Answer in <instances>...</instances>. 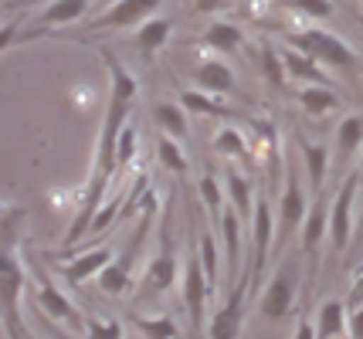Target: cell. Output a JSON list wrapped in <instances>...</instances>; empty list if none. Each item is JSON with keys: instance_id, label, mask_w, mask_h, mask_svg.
<instances>
[{"instance_id": "11", "label": "cell", "mask_w": 363, "mask_h": 339, "mask_svg": "<svg viewBox=\"0 0 363 339\" xmlns=\"http://www.w3.org/2000/svg\"><path fill=\"white\" fill-rule=\"evenodd\" d=\"M28 265H31L34 285H38V306L45 309L51 319H58V323H65V326H75V329H82V316L75 312V306L65 299L62 292L55 289V282H51V275L45 272V265L34 258V255H28Z\"/></svg>"}, {"instance_id": "14", "label": "cell", "mask_w": 363, "mask_h": 339, "mask_svg": "<svg viewBox=\"0 0 363 339\" xmlns=\"http://www.w3.org/2000/svg\"><path fill=\"white\" fill-rule=\"evenodd\" d=\"M207 292H211V285H207V278H204L201 258H197V255H190L187 268H184V306H187V312H190V326H194V329H201V326H204Z\"/></svg>"}, {"instance_id": "1", "label": "cell", "mask_w": 363, "mask_h": 339, "mask_svg": "<svg viewBox=\"0 0 363 339\" xmlns=\"http://www.w3.org/2000/svg\"><path fill=\"white\" fill-rule=\"evenodd\" d=\"M106 65H109V109H106V119H102V130H99V143H95V163H92V173H89V187L82 194V204L72 217V224L65 231L62 244L72 248L79 244L89 231H92V221L99 207L106 204V194H109V180L119 173V160H116V146H119V132L129 122L133 115V105H136V96H140V81L129 75L126 68L119 65V58L102 51Z\"/></svg>"}, {"instance_id": "7", "label": "cell", "mask_w": 363, "mask_h": 339, "mask_svg": "<svg viewBox=\"0 0 363 339\" xmlns=\"http://www.w3.org/2000/svg\"><path fill=\"white\" fill-rule=\"evenodd\" d=\"M360 190V180H357V170L343 177L340 190L333 197L330 204V248H333V258H340L353 244V197Z\"/></svg>"}, {"instance_id": "35", "label": "cell", "mask_w": 363, "mask_h": 339, "mask_svg": "<svg viewBox=\"0 0 363 339\" xmlns=\"http://www.w3.org/2000/svg\"><path fill=\"white\" fill-rule=\"evenodd\" d=\"M282 7L285 11H299V14H306V17H316V21L333 14L330 0H282Z\"/></svg>"}, {"instance_id": "5", "label": "cell", "mask_w": 363, "mask_h": 339, "mask_svg": "<svg viewBox=\"0 0 363 339\" xmlns=\"http://www.w3.org/2000/svg\"><path fill=\"white\" fill-rule=\"evenodd\" d=\"M289 41H292L296 51L309 54L316 65L340 68V71H353V68L360 65L357 54L347 48V41L336 38V34H330V31H299V34H292Z\"/></svg>"}, {"instance_id": "34", "label": "cell", "mask_w": 363, "mask_h": 339, "mask_svg": "<svg viewBox=\"0 0 363 339\" xmlns=\"http://www.w3.org/2000/svg\"><path fill=\"white\" fill-rule=\"evenodd\" d=\"M85 339H123V326L119 323H106L99 316H85Z\"/></svg>"}, {"instance_id": "3", "label": "cell", "mask_w": 363, "mask_h": 339, "mask_svg": "<svg viewBox=\"0 0 363 339\" xmlns=\"http://www.w3.org/2000/svg\"><path fill=\"white\" fill-rule=\"evenodd\" d=\"M309 197L306 187L299 183L296 173V163L292 156L285 160V187H282V200H279V214H275V241H272V258H282V251L289 248V241L296 238V231H302L306 217H309Z\"/></svg>"}, {"instance_id": "6", "label": "cell", "mask_w": 363, "mask_h": 339, "mask_svg": "<svg viewBox=\"0 0 363 339\" xmlns=\"http://www.w3.org/2000/svg\"><path fill=\"white\" fill-rule=\"evenodd\" d=\"M299 268L302 261L285 258L279 265V272L265 282V292H262V316L265 319H285L292 312V302H296V285H299Z\"/></svg>"}, {"instance_id": "26", "label": "cell", "mask_w": 363, "mask_h": 339, "mask_svg": "<svg viewBox=\"0 0 363 339\" xmlns=\"http://www.w3.org/2000/svg\"><path fill=\"white\" fill-rule=\"evenodd\" d=\"M153 119H157V126L163 136H170V139H184L190 132L187 126V113L180 109V105H174V102H163V105H157L153 109Z\"/></svg>"}, {"instance_id": "8", "label": "cell", "mask_w": 363, "mask_h": 339, "mask_svg": "<svg viewBox=\"0 0 363 339\" xmlns=\"http://www.w3.org/2000/svg\"><path fill=\"white\" fill-rule=\"evenodd\" d=\"M330 234V214H326V194L313 197V207H309V217L302 224V261H306V292L313 289L319 272V248H323V238Z\"/></svg>"}, {"instance_id": "16", "label": "cell", "mask_w": 363, "mask_h": 339, "mask_svg": "<svg viewBox=\"0 0 363 339\" xmlns=\"http://www.w3.org/2000/svg\"><path fill=\"white\" fill-rule=\"evenodd\" d=\"M112 258H116V251L102 244V248H92V251H85V255H79V258L65 261L58 272L65 275V282H68V285H82L85 278H92V275L102 272V268H106Z\"/></svg>"}, {"instance_id": "24", "label": "cell", "mask_w": 363, "mask_h": 339, "mask_svg": "<svg viewBox=\"0 0 363 339\" xmlns=\"http://www.w3.org/2000/svg\"><path fill=\"white\" fill-rule=\"evenodd\" d=\"M228 197H231V207L241 221H252L255 217V194H252V183L245 173L238 170H228Z\"/></svg>"}, {"instance_id": "9", "label": "cell", "mask_w": 363, "mask_h": 339, "mask_svg": "<svg viewBox=\"0 0 363 339\" xmlns=\"http://www.w3.org/2000/svg\"><path fill=\"white\" fill-rule=\"evenodd\" d=\"M272 231H275V217H272V204L265 197L255 200V217H252V261L245 265L248 268V278H252V289L262 285L265 278V265H269L272 255Z\"/></svg>"}, {"instance_id": "38", "label": "cell", "mask_w": 363, "mask_h": 339, "mask_svg": "<svg viewBox=\"0 0 363 339\" xmlns=\"http://www.w3.org/2000/svg\"><path fill=\"white\" fill-rule=\"evenodd\" d=\"M363 306V265L357 268V278H353V289H350L347 295V312H353V309Z\"/></svg>"}, {"instance_id": "39", "label": "cell", "mask_w": 363, "mask_h": 339, "mask_svg": "<svg viewBox=\"0 0 363 339\" xmlns=\"http://www.w3.org/2000/svg\"><path fill=\"white\" fill-rule=\"evenodd\" d=\"M347 333L350 339H363V306L347 312Z\"/></svg>"}, {"instance_id": "12", "label": "cell", "mask_w": 363, "mask_h": 339, "mask_svg": "<svg viewBox=\"0 0 363 339\" xmlns=\"http://www.w3.org/2000/svg\"><path fill=\"white\" fill-rule=\"evenodd\" d=\"M163 0H119V4H112L106 7V14H99L89 21V28L92 31H119V28H136L143 21H150V14L157 11Z\"/></svg>"}, {"instance_id": "33", "label": "cell", "mask_w": 363, "mask_h": 339, "mask_svg": "<svg viewBox=\"0 0 363 339\" xmlns=\"http://www.w3.org/2000/svg\"><path fill=\"white\" fill-rule=\"evenodd\" d=\"M197 258H201V268H204V278L211 289H218V241H214V234L204 231L201 234V251H197Z\"/></svg>"}, {"instance_id": "29", "label": "cell", "mask_w": 363, "mask_h": 339, "mask_svg": "<svg viewBox=\"0 0 363 339\" xmlns=\"http://www.w3.org/2000/svg\"><path fill=\"white\" fill-rule=\"evenodd\" d=\"M180 109L190 115H221V119H228V109H224L221 102H211V98L204 96V92H180Z\"/></svg>"}, {"instance_id": "32", "label": "cell", "mask_w": 363, "mask_h": 339, "mask_svg": "<svg viewBox=\"0 0 363 339\" xmlns=\"http://www.w3.org/2000/svg\"><path fill=\"white\" fill-rule=\"evenodd\" d=\"M214 149L224 153V156H235V160H248V143H245V136H241L235 126H224V130L214 136Z\"/></svg>"}, {"instance_id": "4", "label": "cell", "mask_w": 363, "mask_h": 339, "mask_svg": "<svg viewBox=\"0 0 363 339\" xmlns=\"http://www.w3.org/2000/svg\"><path fill=\"white\" fill-rule=\"evenodd\" d=\"M153 194H146L143 197V204H140V224H136V231L129 234V241L126 248L116 255V258L99 272V289L106 292V295H123V292L133 285V265H136V258H140V251H143V244H146V231H150V224H153Z\"/></svg>"}, {"instance_id": "27", "label": "cell", "mask_w": 363, "mask_h": 339, "mask_svg": "<svg viewBox=\"0 0 363 339\" xmlns=\"http://www.w3.org/2000/svg\"><path fill=\"white\" fill-rule=\"evenodd\" d=\"M241 41H245V38H241V28H238V24H228V21H218V24H211V28L204 31L207 48L224 51V54H231Z\"/></svg>"}, {"instance_id": "36", "label": "cell", "mask_w": 363, "mask_h": 339, "mask_svg": "<svg viewBox=\"0 0 363 339\" xmlns=\"http://www.w3.org/2000/svg\"><path fill=\"white\" fill-rule=\"evenodd\" d=\"M136 156V126L126 122L123 132H119V146H116V160H119V170H126L129 163Z\"/></svg>"}, {"instance_id": "37", "label": "cell", "mask_w": 363, "mask_h": 339, "mask_svg": "<svg viewBox=\"0 0 363 339\" xmlns=\"http://www.w3.org/2000/svg\"><path fill=\"white\" fill-rule=\"evenodd\" d=\"M262 65H265V79H269L272 85H282V81H285L282 54H275L272 48H265V54H262Z\"/></svg>"}, {"instance_id": "13", "label": "cell", "mask_w": 363, "mask_h": 339, "mask_svg": "<svg viewBox=\"0 0 363 339\" xmlns=\"http://www.w3.org/2000/svg\"><path fill=\"white\" fill-rule=\"evenodd\" d=\"M221 238H224V289L231 292L241 278V217L235 214V207L228 204L221 214Z\"/></svg>"}, {"instance_id": "23", "label": "cell", "mask_w": 363, "mask_h": 339, "mask_svg": "<svg viewBox=\"0 0 363 339\" xmlns=\"http://www.w3.org/2000/svg\"><path fill=\"white\" fill-rule=\"evenodd\" d=\"M299 105L306 115H326L333 109H340V96L330 85H306V88H299Z\"/></svg>"}, {"instance_id": "2", "label": "cell", "mask_w": 363, "mask_h": 339, "mask_svg": "<svg viewBox=\"0 0 363 339\" xmlns=\"http://www.w3.org/2000/svg\"><path fill=\"white\" fill-rule=\"evenodd\" d=\"M21 224H24L21 207H11L0 217V326L7 339H34L21 316V292H24V265L17 258Z\"/></svg>"}, {"instance_id": "10", "label": "cell", "mask_w": 363, "mask_h": 339, "mask_svg": "<svg viewBox=\"0 0 363 339\" xmlns=\"http://www.w3.org/2000/svg\"><path fill=\"white\" fill-rule=\"evenodd\" d=\"M252 292V278H248V268L241 272L238 285L228 292L224 306L211 316V326H207V336L211 339H238L241 333V323H245V299Z\"/></svg>"}, {"instance_id": "30", "label": "cell", "mask_w": 363, "mask_h": 339, "mask_svg": "<svg viewBox=\"0 0 363 339\" xmlns=\"http://www.w3.org/2000/svg\"><path fill=\"white\" fill-rule=\"evenodd\" d=\"M157 160L163 163V170H170V173H187V156H184L180 143L170 139V136H163V132H160V139H157Z\"/></svg>"}, {"instance_id": "17", "label": "cell", "mask_w": 363, "mask_h": 339, "mask_svg": "<svg viewBox=\"0 0 363 339\" xmlns=\"http://www.w3.org/2000/svg\"><path fill=\"white\" fill-rule=\"evenodd\" d=\"M313 329H316V339H336L347 333V302L340 299H330L316 309V319H313Z\"/></svg>"}, {"instance_id": "43", "label": "cell", "mask_w": 363, "mask_h": 339, "mask_svg": "<svg viewBox=\"0 0 363 339\" xmlns=\"http://www.w3.org/2000/svg\"><path fill=\"white\" fill-rule=\"evenodd\" d=\"M112 4H119V0H102V7H112Z\"/></svg>"}, {"instance_id": "28", "label": "cell", "mask_w": 363, "mask_h": 339, "mask_svg": "<svg viewBox=\"0 0 363 339\" xmlns=\"http://www.w3.org/2000/svg\"><path fill=\"white\" fill-rule=\"evenodd\" d=\"M133 323L143 333V339H177V326L170 316H136L133 312Z\"/></svg>"}, {"instance_id": "22", "label": "cell", "mask_w": 363, "mask_h": 339, "mask_svg": "<svg viewBox=\"0 0 363 339\" xmlns=\"http://www.w3.org/2000/svg\"><path fill=\"white\" fill-rule=\"evenodd\" d=\"M170 21L167 17H150V21H143L140 31H136V48L150 58V54H157L163 45H167V38H170Z\"/></svg>"}, {"instance_id": "42", "label": "cell", "mask_w": 363, "mask_h": 339, "mask_svg": "<svg viewBox=\"0 0 363 339\" xmlns=\"http://www.w3.org/2000/svg\"><path fill=\"white\" fill-rule=\"evenodd\" d=\"M357 180H360V190H363V156H360V166H357Z\"/></svg>"}, {"instance_id": "19", "label": "cell", "mask_w": 363, "mask_h": 339, "mask_svg": "<svg viewBox=\"0 0 363 339\" xmlns=\"http://www.w3.org/2000/svg\"><path fill=\"white\" fill-rule=\"evenodd\" d=\"M363 146V115H347L336 130V160L340 166H350L353 153Z\"/></svg>"}, {"instance_id": "40", "label": "cell", "mask_w": 363, "mask_h": 339, "mask_svg": "<svg viewBox=\"0 0 363 339\" xmlns=\"http://www.w3.org/2000/svg\"><path fill=\"white\" fill-rule=\"evenodd\" d=\"M292 339H316L313 319H299V326H296V336H292Z\"/></svg>"}, {"instance_id": "31", "label": "cell", "mask_w": 363, "mask_h": 339, "mask_svg": "<svg viewBox=\"0 0 363 339\" xmlns=\"http://www.w3.org/2000/svg\"><path fill=\"white\" fill-rule=\"evenodd\" d=\"M201 200H204V207L211 210V221L214 224H221V214H224V194H221V187H218V177L214 173H204L201 177Z\"/></svg>"}, {"instance_id": "20", "label": "cell", "mask_w": 363, "mask_h": 339, "mask_svg": "<svg viewBox=\"0 0 363 339\" xmlns=\"http://www.w3.org/2000/svg\"><path fill=\"white\" fill-rule=\"evenodd\" d=\"M197 85H201V92L207 96H228L231 88H235V75H231V68L224 65V62H204V65L197 68Z\"/></svg>"}, {"instance_id": "18", "label": "cell", "mask_w": 363, "mask_h": 339, "mask_svg": "<svg viewBox=\"0 0 363 339\" xmlns=\"http://www.w3.org/2000/svg\"><path fill=\"white\" fill-rule=\"evenodd\" d=\"M302 156H306V173H309V183H313V197L326 194L323 190V180H326V170H330V149L326 143H313V139H299Z\"/></svg>"}, {"instance_id": "25", "label": "cell", "mask_w": 363, "mask_h": 339, "mask_svg": "<svg viewBox=\"0 0 363 339\" xmlns=\"http://www.w3.org/2000/svg\"><path fill=\"white\" fill-rule=\"evenodd\" d=\"M282 65H285V75H292V79H302V81H313V85H326V75H323V68L309 58V54H302L296 48H285L282 51Z\"/></svg>"}, {"instance_id": "41", "label": "cell", "mask_w": 363, "mask_h": 339, "mask_svg": "<svg viewBox=\"0 0 363 339\" xmlns=\"http://www.w3.org/2000/svg\"><path fill=\"white\" fill-rule=\"evenodd\" d=\"M48 329H51V333H55V339H72V336H65L62 329H55V326H51V323H48Z\"/></svg>"}, {"instance_id": "15", "label": "cell", "mask_w": 363, "mask_h": 339, "mask_svg": "<svg viewBox=\"0 0 363 339\" xmlns=\"http://www.w3.org/2000/svg\"><path fill=\"white\" fill-rule=\"evenodd\" d=\"M174 282H177V258H174V251H170V241L163 238V248H160V255L150 261V265H146L140 299H153V295H160V292L170 289Z\"/></svg>"}, {"instance_id": "21", "label": "cell", "mask_w": 363, "mask_h": 339, "mask_svg": "<svg viewBox=\"0 0 363 339\" xmlns=\"http://www.w3.org/2000/svg\"><path fill=\"white\" fill-rule=\"evenodd\" d=\"M89 7H92V0H55V4H48L45 14H41V24L45 28H65V24H75L82 17L89 14Z\"/></svg>"}]
</instances>
